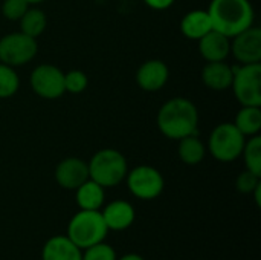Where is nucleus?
<instances>
[{"mask_svg": "<svg viewBox=\"0 0 261 260\" xmlns=\"http://www.w3.org/2000/svg\"><path fill=\"white\" fill-rule=\"evenodd\" d=\"M206 11L213 29L229 38L251 28L255 20L254 6L249 0H211Z\"/></svg>", "mask_w": 261, "mask_h": 260, "instance_id": "obj_2", "label": "nucleus"}, {"mask_svg": "<svg viewBox=\"0 0 261 260\" xmlns=\"http://www.w3.org/2000/svg\"><path fill=\"white\" fill-rule=\"evenodd\" d=\"M234 78L231 89L242 106L261 107V64L232 66Z\"/></svg>", "mask_w": 261, "mask_h": 260, "instance_id": "obj_6", "label": "nucleus"}, {"mask_svg": "<svg viewBox=\"0 0 261 260\" xmlns=\"http://www.w3.org/2000/svg\"><path fill=\"white\" fill-rule=\"evenodd\" d=\"M20 87V78L14 67L0 63V100L11 98Z\"/></svg>", "mask_w": 261, "mask_h": 260, "instance_id": "obj_23", "label": "nucleus"}, {"mask_svg": "<svg viewBox=\"0 0 261 260\" xmlns=\"http://www.w3.org/2000/svg\"><path fill=\"white\" fill-rule=\"evenodd\" d=\"M37 38L20 32H11L0 38V63L11 67L28 64L37 55Z\"/></svg>", "mask_w": 261, "mask_h": 260, "instance_id": "obj_7", "label": "nucleus"}, {"mask_svg": "<svg viewBox=\"0 0 261 260\" xmlns=\"http://www.w3.org/2000/svg\"><path fill=\"white\" fill-rule=\"evenodd\" d=\"M116 260H145V259H144V257H141L139 254L130 253V254H125V256H122L121 259H116Z\"/></svg>", "mask_w": 261, "mask_h": 260, "instance_id": "obj_30", "label": "nucleus"}, {"mask_svg": "<svg viewBox=\"0 0 261 260\" xmlns=\"http://www.w3.org/2000/svg\"><path fill=\"white\" fill-rule=\"evenodd\" d=\"M41 260H83V250L67 236H54L46 241L41 250Z\"/></svg>", "mask_w": 261, "mask_h": 260, "instance_id": "obj_16", "label": "nucleus"}, {"mask_svg": "<svg viewBox=\"0 0 261 260\" xmlns=\"http://www.w3.org/2000/svg\"><path fill=\"white\" fill-rule=\"evenodd\" d=\"M31 87L40 98L57 100L66 92L64 72L54 64H38L31 74Z\"/></svg>", "mask_w": 261, "mask_h": 260, "instance_id": "obj_9", "label": "nucleus"}, {"mask_svg": "<svg viewBox=\"0 0 261 260\" xmlns=\"http://www.w3.org/2000/svg\"><path fill=\"white\" fill-rule=\"evenodd\" d=\"M232 78H234L232 66L225 61H210L202 69L203 84L216 92L231 89Z\"/></svg>", "mask_w": 261, "mask_h": 260, "instance_id": "obj_15", "label": "nucleus"}, {"mask_svg": "<svg viewBox=\"0 0 261 260\" xmlns=\"http://www.w3.org/2000/svg\"><path fill=\"white\" fill-rule=\"evenodd\" d=\"M89 86V78L83 70L73 69L64 74V90L73 95L83 93Z\"/></svg>", "mask_w": 261, "mask_h": 260, "instance_id": "obj_24", "label": "nucleus"}, {"mask_svg": "<svg viewBox=\"0 0 261 260\" xmlns=\"http://www.w3.org/2000/svg\"><path fill=\"white\" fill-rule=\"evenodd\" d=\"M251 195H254V199H255L257 207H261V182L257 185V187H255V190H254Z\"/></svg>", "mask_w": 261, "mask_h": 260, "instance_id": "obj_29", "label": "nucleus"}, {"mask_svg": "<svg viewBox=\"0 0 261 260\" xmlns=\"http://www.w3.org/2000/svg\"><path fill=\"white\" fill-rule=\"evenodd\" d=\"M197 41H199V52L208 63L225 61L231 54V38L216 29L210 31Z\"/></svg>", "mask_w": 261, "mask_h": 260, "instance_id": "obj_14", "label": "nucleus"}, {"mask_svg": "<svg viewBox=\"0 0 261 260\" xmlns=\"http://www.w3.org/2000/svg\"><path fill=\"white\" fill-rule=\"evenodd\" d=\"M240 156L245 159L246 170H251L252 173L261 176V138L258 135L249 136Z\"/></svg>", "mask_w": 261, "mask_h": 260, "instance_id": "obj_22", "label": "nucleus"}, {"mask_svg": "<svg viewBox=\"0 0 261 260\" xmlns=\"http://www.w3.org/2000/svg\"><path fill=\"white\" fill-rule=\"evenodd\" d=\"M75 199L81 210H99L104 204L106 193L104 187H101L98 182L92 181L90 178L83 182L76 190Z\"/></svg>", "mask_w": 261, "mask_h": 260, "instance_id": "obj_18", "label": "nucleus"}, {"mask_svg": "<svg viewBox=\"0 0 261 260\" xmlns=\"http://www.w3.org/2000/svg\"><path fill=\"white\" fill-rule=\"evenodd\" d=\"M245 143L246 136L234 123H222L211 132L206 149L219 162H232L242 155Z\"/></svg>", "mask_w": 261, "mask_h": 260, "instance_id": "obj_5", "label": "nucleus"}, {"mask_svg": "<svg viewBox=\"0 0 261 260\" xmlns=\"http://www.w3.org/2000/svg\"><path fill=\"white\" fill-rule=\"evenodd\" d=\"M260 182L261 176L252 173L251 170H245L239 175V178L236 181V188L243 195H251Z\"/></svg>", "mask_w": 261, "mask_h": 260, "instance_id": "obj_27", "label": "nucleus"}, {"mask_svg": "<svg viewBox=\"0 0 261 260\" xmlns=\"http://www.w3.org/2000/svg\"><path fill=\"white\" fill-rule=\"evenodd\" d=\"M176 0H144V3L154 11H165L173 6Z\"/></svg>", "mask_w": 261, "mask_h": 260, "instance_id": "obj_28", "label": "nucleus"}, {"mask_svg": "<svg viewBox=\"0 0 261 260\" xmlns=\"http://www.w3.org/2000/svg\"><path fill=\"white\" fill-rule=\"evenodd\" d=\"M170 78V69L162 60H147L136 70V83L145 92L161 90Z\"/></svg>", "mask_w": 261, "mask_h": 260, "instance_id": "obj_12", "label": "nucleus"}, {"mask_svg": "<svg viewBox=\"0 0 261 260\" xmlns=\"http://www.w3.org/2000/svg\"><path fill=\"white\" fill-rule=\"evenodd\" d=\"M210 31H213V23L205 9H193L180 20V32L190 40H200Z\"/></svg>", "mask_w": 261, "mask_h": 260, "instance_id": "obj_17", "label": "nucleus"}, {"mask_svg": "<svg viewBox=\"0 0 261 260\" xmlns=\"http://www.w3.org/2000/svg\"><path fill=\"white\" fill-rule=\"evenodd\" d=\"M89 166V178L98 182L104 188L119 185L128 172L125 156L116 149H101L98 150Z\"/></svg>", "mask_w": 261, "mask_h": 260, "instance_id": "obj_3", "label": "nucleus"}, {"mask_svg": "<svg viewBox=\"0 0 261 260\" xmlns=\"http://www.w3.org/2000/svg\"><path fill=\"white\" fill-rule=\"evenodd\" d=\"M116 251L109 244L98 242L86 250H83V260H116Z\"/></svg>", "mask_w": 261, "mask_h": 260, "instance_id": "obj_25", "label": "nucleus"}, {"mask_svg": "<svg viewBox=\"0 0 261 260\" xmlns=\"http://www.w3.org/2000/svg\"><path fill=\"white\" fill-rule=\"evenodd\" d=\"M18 21H20V31L34 38L40 37L47 26L46 14L38 8H28V11L23 14V17Z\"/></svg>", "mask_w": 261, "mask_h": 260, "instance_id": "obj_21", "label": "nucleus"}, {"mask_svg": "<svg viewBox=\"0 0 261 260\" xmlns=\"http://www.w3.org/2000/svg\"><path fill=\"white\" fill-rule=\"evenodd\" d=\"M109 228L99 210H80L67 225V238L81 250H86L107 238Z\"/></svg>", "mask_w": 261, "mask_h": 260, "instance_id": "obj_4", "label": "nucleus"}, {"mask_svg": "<svg viewBox=\"0 0 261 260\" xmlns=\"http://www.w3.org/2000/svg\"><path fill=\"white\" fill-rule=\"evenodd\" d=\"M231 54L239 64H254L261 61V29L251 26L231 40Z\"/></svg>", "mask_w": 261, "mask_h": 260, "instance_id": "obj_10", "label": "nucleus"}, {"mask_svg": "<svg viewBox=\"0 0 261 260\" xmlns=\"http://www.w3.org/2000/svg\"><path fill=\"white\" fill-rule=\"evenodd\" d=\"M234 124L246 138L258 135L261 130V107L242 106V109L236 115Z\"/></svg>", "mask_w": 261, "mask_h": 260, "instance_id": "obj_20", "label": "nucleus"}, {"mask_svg": "<svg viewBox=\"0 0 261 260\" xmlns=\"http://www.w3.org/2000/svg\"><path fill=\"white\" fill-rule=\"evenodd\" d=\"M156 124L159 132L168 139H182L199 133V112L196 104L184 97H176L164 103L158 112Z\"/></svg>", "mask_w": 261, "mask_h": 260, "instance_id": "obj_1", "label": "nucleus"}, {"mask_svg": "<svg viewBox=\"0 0 261 260\" xmlns=\"http://www.w3.org/2000/svg\"><path fill=\"white\" fill-rule=\"evenodd\" d=\"M127 187L141 201H151L162 195L165 181L162 173L151 166H138L127 172Z\"/></svg>", "mask_w": 261, "mask_h": 260, "instance_id": "obj_8", "label": "nucleus"}, {"mask_svg": "<svg viewBox=\"0 0 261 260\" xmlns=\"http://www.w3.org/2000/svg\"><path fill=\"white\" fill-rule=\"evenodd\" d=\"M89 179V166L81 158H66L58 162L55 169V181L61 188L76 190Z\"/></svg>", "mask_w": 261, "mask_h": 260, "instance_id": "obj_11", "label": "nucleus"}, {"mask_svg": "<svg viewBox=\"0 0 261 260\" xmlns=\"http://www.w3.org/2000/svg\"><path fill=\"white\" fill-rule=\"evenodd\" d=\"M101 215H102V219H104L109 231L110 230L112 231H124L133 225L135 218H136L133 205L122 199L107 204L104 207V210L101 211Z\"/></svg>", "mask_w": 261, "mask_h": 260, "instance_id": "obj_13", "label": "nucleus"}, {"mask_svg": "<svg viewBox=\"0 0 261 260\" xmlns=\"http://www.w3.org/2000/svg\"><path fill=\"white\" fill-rule=\"evenodd\" d=\"M29 5L26 0H3L2 3V14L5 18L11 21H17L23 17V14L28 11Z\"/></svg>", "mask_w": 261, "mask_h": 260, "instance_id": "obj_26", "label": "nucleus"}, {"mask_svg": "<svg viewBox=\"0 0 261 260\" xmlns=\"http://www.w3.org/2000/svg\"><path fill=\"white\" fill-rule=\"evenodd\" d=\"M28 2V5L31 6V5H40V3H43V2H46V0H26Z\"/></svg>", "mask_w": 261, "mask_h": 260, "instance_id": "obj_31", "label": "nucleus"}, {"mask_svg": "<svg viewBox=\"0 0 261 260\" xmlns=\"http://www.w3.org/2000/svg\"><path fill=\"white\" fill-rule=\"evenodd\" d=\"M177 155L180 161L187 166H197L203 161L206 155V147L199 138V133L188 135L182 139H179Z\"/></svg>", "mask_w": 261, "mask_h": 260, "instance_id": "obj_19", "label": "nucleus"}]
</instances>
